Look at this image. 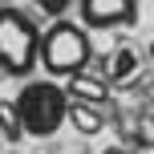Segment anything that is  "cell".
I'll return each instance as SVG.
<instances>
[{"mask_svg":"<svg viewBox=\"0 0 154 154\" xmlns=\"http://www.w3.org/2000/svg\"><path fill=\"white\" fill-rule=\"evenodd\" d=\"M134 65H138L134 49H118V53H114V61H109V77H114V81H122L126 73H134Z\"/></svg>","mask_w":154,"mask_h":154,"instance_id":"cell-8","label":"cell"},{"mask_svg":"<svg viewBox=\"0 0 154 154\" xmlns=\"http://www.w3.org/2000/svg\"><path fill=\"white\" fill-rule=\"evenodd\" d=\"M12 106L24 126V138H53L69 122V93L53 77H29Z\"/></svg>","mask_w":154,"mask_h":154,"instance_id":"cell-2","label":"cell"},{"mask_svg":"<svg viewBox=\"0 0 154 154\" xmlns=\"http://www.w3.org/2000/svg\"><path fill=\"white\" fill-rule=\"evenodd\" d=\"M77 20L89 32L134 29L138 24V0H77Z\"/></svg>","mask_w":154,"mask_h":154,"instance_id":"cell-4","label":"cell"},{"mask_svg":"<svg viewBox=\"0 0 154 154\" xmlns=\"http://www.w3.org/2000/svg\"><path fill=\"white\" fill-rule=\"evenodd\" d=\"M93 61V41H89V29L81 20H49L41 29V69L53 81H69V77L85 73Z\"/></svg>","mask_w":154,"mask_h":154,"instance_id":"cell-1","label":"cell"},{"mask_svg":"<svg viewBox=\"0 0 154 154\" xmlns=\"http://www.w3.org/2000/svg\"><path fill=\"white\" fill-rule=\"evenodd\" d=\"M150 57H154V45H150Z\"/></svg>","mask_w":154,"mask_h":154,"instance_id":"cell-11","label":"cell"},{"mask_svg":"<svg viewBox=\"0 0 154 154\" xmlns=\"http://www.w3.org/2000/svg\"><path fill=\"white\" fill-rule=\"evenodd\" d=\"M41 65V24L24 8L0 4V73L29 81Z\"/></svg>","mask_w":154,"mask_h":154,"instance_id":"cell-3","label":"cell"},{"mask_svg":"<svg viewBox=\"0 0 154 154\" xmlns=\"http://www.w3.org/2000/svg\"><path fill=\"white\" fill-rule=\"evenodd\" d=\"M65 93H69V101H93V106H101L106 101V81L89 77V73H77V77L65 81Z\"/></svg>","mask_w":154,"mask_h":154,"instance_id":"cell-5","label":"cell"},{"mask_svg":"<svg viewBox=\"0 0 154 154\" xmlns=\"http://www.w3.org/2000/svg\"><path fill=\"white\" fill-rule=\"evenodd\" d=\"M101 154H130V150H126V146H106Z\"/></svg>","mask_w":154,"mask_h":154,"instance_id":"cell-10","label":"cell"},{"mask_svg":"<svg viewBox=\"0 0 154 154\" xmlns=\"http://www.w3.org/2000/svg\"><path fill=\"white\" fill-rule=\"evenodd\" d=\"M32 4H37L49 20H61V16H69L73 8H77V0H32Z\"/></svg>","mask_w":154,"mask_h":154,"instance_id":"cell-9","label":"cell"},{"mask_svg":"<svg viewBox=\"0 0 154 154\" xmlns=\"http://www.w3.org/2000/svg\"><path fill=\"white\" fill-rule=\"evenodd\" d=\"M69 122L77 126V134H101V126H106V118H101V106H93V101H69Z\"/></svg>","mask_w":154,"mask_h":154,"instance_id":"cell-6","label":"cell"},{"mask_svg":"<svg viewBox=\"0 0 154 154\" xmlns=\"http://www.w3.org/2000/svg\"><path fill=\"white\" fill-rule=\"evenodd\" d=\"M0 134H4L8 142H20L24 138V126H20V118H16L12 101H0Z\"/></svg>","mask_w":154,"mask_h":154,"instance_id":"cell-7","label":"cell"}]
</instances>
